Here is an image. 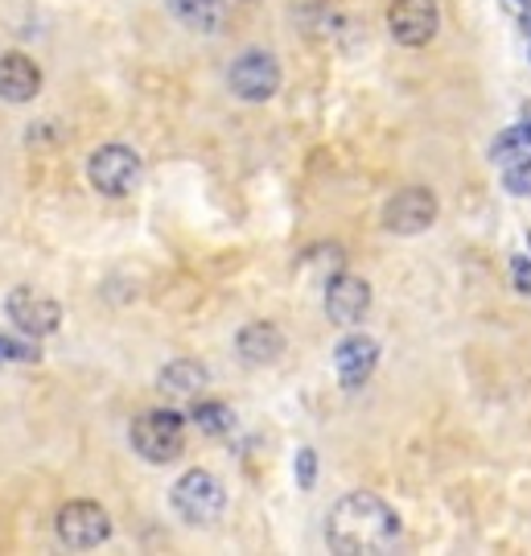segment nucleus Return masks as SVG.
<instances>
[{"label":"nucleus","instance_id":"20e7f679","mask_svg":"<svg viewBox=\"0 0 531 556\" xmlns=\"http://www.w3.org/2000/svg\"><path fill=\"white\" fill-rule=\"evenodd\" d=\"M87 181L108 199H124L132 194L140 181V153L128 144H99L87 157Z\"/></svg>","mask_w":531,"mask_h":556},{"label":"nucleus","instance_id":"423d86ee","mask_svg":"<svg viewBox=\"0 0 531 556\" xmlns=\"http://www.w3.org/2000/svg\"><path fill=\"white\" fill-rule=\"evenodd\" d=\"M54 532L66 548H75V553H87V548H99L103 540L112 536V519L108 511L91 503V498H75V503H66L54 519Z\"/></svg>","mask_w":531,"mask_h":556},{"label":"nucleus","instance_id":"9b49d317","mask_svg":"<svg viewBox=\"0 0 531 556\" xmlns=\"http://www.w3.org/2000/svg\"><path fill=\"white\" fill-rule=\"evenodd\" d=\"M375 367H379V342L371 334H346L334 346V371L346 392L363 388L375 376Z\"/></svg>","mask_w":531,"mask_h":556},{"label":"nucleus","instance_id":"aec40b11","mask_svg":"<svg viewBox=\"0 0 531 556\" xmlns=\"http://www.w3.org/2000/svg\"><path fill=\"white\" fill-rule=\"evenodd\" d=\"M511 280L519 293H531V256H511Z\"/></svg>","mask_w":531,"mask_h":556},{"label":"nucleus","instance_id":"5701e85b","mask_svg":"<svg viewBox=\"0 0 531 556\" xmlns=\"http://www.w3.org/2000/svg\"><path fill=\"white\" fill-rule=\"evenodd\" d=\"M528 248H531V236H528Z\"/></svg>","mask_w":531,"mask_h":556},{"label":"nucleus","instance_id":"f03ea898","mask_svg":"<svg viewBox=\"0 0 531 556\" xmlns=\"http://www.w3.org/2000/svg\"><path fill=\"white\" fill-rule=\"evenodd\" d=\"M174 511L194 528H211L227 511V486L211 470H186L169 491Z\"/></svg>","mask_w":531,"mask_h":556},{"label":"nucleus","instance_id":"f257e3e1","mask_svg":"<svg viewBox=\"0 0 531 556\" xmlns=\"http://www.w3.org/2000/svg\"><path fill=\"white\" fill-rule=\"evenodd\" d=\"M395 536H400V516H395L392 503H383L375 491L342 495L326 516V540L342 556L388 553Z\"/></svg>","mask_w":531,"mask_h":556},{"label":"nucleus","instance_id":"f3484780","mask_svg":"<svg viewBox=\"0 0 531 556\" xmlns=\"http://www.w3.org/2000/svg\"><path fill=\"white\" fill-rule=\"evenodd\" d=\"M523 157H531V137L523 132V124H515V128L494 137V144H491L494 165H507V161H523Z\"/></svg>","mask_w":531,"mask_h":556},{"label":"nucleus","instance_id":"39448f33","mask_svg":"<svg viewBox=\"0 0 531 556\" xmlns=\"http://www.w3.org/2000/svg\"><path fill=\"white\" fill-rule=\"evenodd\" d=\"M231 96L243 103H264L280 91V62L268 50H243L227 71Z\"/></svg>","mask_w":531,"mask_h":556},{"label":"nucleus","instance_id":"7ed1b4c3","mask_svg":"<svg viewBox=\"0 0 531 556\" xmlns=\"http://www.w3.org/2000/svg\"><path fill=\"white\" fill-rule=\"evenodd\" d=\"M132 450L153 466H165L186 450V420L174 408H153L132 420Z\"/></svg>","mask_w":531,"mask_h":556},{"label":"nucleus","instance_id":"4be33fe9","mask_svg":"<svg viewBox=\"0 0 531 556\" xmlns=\"http://www.w3.org/2000/svg\"><path fill=\"white\" fill-rule=\"evenodd\" d=\"M519 124H523V132H528V137H531V103H528V108H523V116H519Z\"/></svg>","mask_w":531,"mask_h":556},{"label":"nucleus","instance_id":"2eb2a0df","mask_svg":"<svg viewBox=\"0 0 531 556\" xmlns=\"http://www.w3.org/2000/svg\"><path fill=\"white\" fill-rule=\"evenodd\" d=\"M169 13H174L186 29L215 34L218 25L227 21V0H169Z\"/></svg>","mask_w":531,"mask_h":556},{"label":"nucleus","instance_id":"6e6552de","mask_svg":"<svg viewBox=\"0 0 531 556\" xmlns=\"http://www.w3.org/2000/svg\"><path fill=\"white\" fill-rule=\"evenodd\" d=\"M437 223V194L425 186H408L383 206V227L392 236H420Z\"/></svg>","mask_w":531,"mask_h":556},{"label":"nucleus","instance_id":"6ab92c4d","mask_svg":"<svg viewBox=\"0 0 531 556\" xmlns=\"http://www.w3.org/2000/svg\"><path fill=\"white\" fill-rule=\"evenodd\" d=\"M293 470H296V486H301V491H314V482H317V454L314 450H296Z\"/></svg>","mask_w":531,"mask_h":556},{"label":"nucleus","instance_id":"a211bd4d","mask_svg":"<svg viewBox=\"0 0 531 556\" xmlns=\"http://www.w3.org/2000/svg\"><path fill=\"white\" fill-rule=\"evenodd\" d=\"M503 186L515 199H531V157L523 161H507L503 165Z\"/></svg>","mask_w":531,"mask_h":556},{"label":"nucleus","instance_id":"f8f14e48","mask_svg":"<svg viewBox=\"0 0 531 556\" xmlns=\"http://www.w3.org/2000/svg\"><path fill=\"white\" fill-rule=\"evenodd\" d=\"M41 91V71L25 54H0V100L4 103H29Z\"/></svg>","mask_w":531,"mask_h":556},{"label":"nucleus","instance_id":"9d476101","mask_svg":"<svg viewBox=\"0 0 531 556\" xmlns=\"http://www.w3.org/2000/svg\"><path fill=\"white\" fill-rule=\"evenodd\" d=\"M371 309V285L363 277H351V273H338L330 285H326V318L334 326H358Z\"/></svg>","mask_w":531,"mask_h":556},{"label":"nucleus","instance_id":"ddd939ff","mask_svg":"<svg viewBox=\"0 0 531 556\" xmlns=\"http://www.w3.org/2000/svg\"><path fill=\"white\" fill-rule=\"evenodd\" d=\"M236 351L243 363L264 367V363H276V358L285 355V334L276 330L273 321H248L236 334Z\"/></svg>","mask_w":531,"mask_h":556},{"label":"nucleus","instance_id":"0eeeda50","mask_svg":"<svg viewBox=\"0 0 531 556\" xmlns=\"http://www.w3.org/2000/svg\"><path fill=\"white\" fill-rule=\"evenodd\" d=\"M441 29V9L437 0H395L388 9V34H392L400 46H429Z\"/></svg>","mask_w":531,"mask_h":556},{"label":"nucleus","instance_id":"4468645a","mask_svg":"<svg viewBox=\"0 0 531 556\" xmlns=\"http://www.w3.org/2000/svg\"><path fill=\"white\" fill-rule=\"evenodd\" d=\"M206 367L194 363V358H174V363H165L157 376V388L165 392L169 400H198V392L206 388Z\"/></svg>","mask_w":531,"mask_h":556},{"label":"nucleus","instance_id":"1a4fd4ad","mask_svg":"<svg viewBox=\"0 0 531 556\" xmlns=\"http://www.w3.org/2000/svg\"><path fill=\"white\" fill-rule=\"evenodd\" d=\"M4 309H9V321L29 338H46L62 326L59 301L41 298V293H34V289H13L9 301H4Z\"/></svg>","mask_w":531,"mask_h":556},{"label":"nucleus","instance_id":"dca6fc26","mask_svg":"<svg viewBox=\"0 0 531 556\" xmlns=\"http://www.w3.org/2000/svg\"><path fill=\"white\" fill-rule=\"evenodd\" d=\"M194 425L211 438H227L236 429V413L218 400H202V404H194Z\"/></svg>","mask_w":531,"mask_h":556},{"label":"nucleus","instance_id":"412c9836","mask_svg":"<svg viewBox=\"0 0 531 556\" xmlns=\"http://www.w3.org/2000/svg\"><path fill=\"white\" fill-rule=\"evenodd\" d=\"M519 25L531 34V0H523V13H519Z\"/></svg>","mask_w":531,"mask_h":556}]
</instances>
